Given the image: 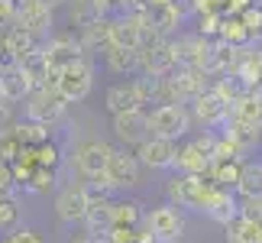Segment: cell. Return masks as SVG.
I'll list each match as a JSON object with an SVG mask.
<instances>
[{"label": "cell", "mask_w": 262, "mask_h": 243, "mask_svg": "<svg viewBox=\"0 0 262 243\" xmlns=\"http://www.w3.org/2000/svg\"><path fill=\"white\" fill-rule=\"evenodd\" d=\"M253 4H259V0H227V10H224V13H233V16H239L243 10H249Z\"/></svg>", "instance_id": "cell-39"}, {"label": "cell", "mask_w": 262, "mask_h": 243, "mask_svg": "<svg viewBox=\"0 0 262 243\" xmlns=\"http://www.w3.org/2000/svg\"><path fill=\"white\" fill-rule=\"evenodd\" d=\"M188 114H191V120L204 124V130H220L227 124V117H230V104L217 94L214 88H207V91H201V94L191 100Z\"/></svg>", "instance_id": "cell-9"}, {"label": "cell", "mask_w": 262, "mask_h": 243, "mask_svg": "<svg viewBox=\"0 0 262 243\" xmlns=\"http://www.w3.org/2000/svg\"><path fill=\"white\" fill-rule=\"evenodd\" d=\"M7 130L13 133V139L19 146H29V149L46 143V139H52V127H42V124H36V120H16V124H10Z\"/></svg>", "instance_id": "cell-27"}, {"label": "cell", "mask_w": 262, "mask_h": 243, "mask_svg": "<svg viewBox=\"0 0 262 243\" xmlns=\"http://www.w3.org/2000/svg\"><path fill=\"white\" fill-rule=\"evenodd\" d=\"M114 136L120 139V146L136 149L146 136H152V133H149V114H146L143 107L114 114Z\"/></svg>", "instance_id": "cell-12"}, {"label": "cell", "mask_w": 262, "mask_h": 243, "mask_svg": "<svg viewBox=\"0 0 262 243\" xmlns=\"http://www.w3.org/2000/svg\"><path fill=\"white\" fill-rule=\"evenodd\" d=\"M36 46H42V43H36V39L29 36L23 26H16V23L0 33V52H4L7 58H13V62H19V58H23L29 49H36Z\"/></svg>", "instance_id": "cell-21"}, {"label": "cell", "mask_w": 262, "mask_h": 243, "mask_svg": "<svg viewBox=\"0 0 262 243\" xmlns=\"http://www.w3.org/2000/svg\"><path fill=\"white\" fill-rule=\"evenodd\" d=\"M104 107L110 110V117H114V114H123V110L143 107V100H139V91H136V81H133V78L114 81V85L107 88V94H104Z\"/></svg>", "instance_id": "cell-17"}, {"label": "cell", "mask_w": 262, "mask_h": 243, "mask_svg": "<svg viewBox=\"0 0 262 243\" xmlns=\"http://www.w3.org/2000/svg\"><path fill=\"white\" fill-rule=\"evenodd\" d=\"M23 104H26V120H36L42 127H55L58 120H65V107H68L52 85L33 88Z\"/></svg>", "instance_id": "cell-4"}, {"label": "cell", "mask_w": 262, "mask_h": 243, "mask_svg": "<svg viewBox=\"0 0 262 243\" xmlns=\"http://www.w3.org/2000/svg\"><path fill=\"white\" fill-rule=\"evenodd\" d=\"M107 13L100 10L97 0H68V23L75 29H84V26H94L97 19H104Z\"/></svg>", "instance_id": "cell-28"}, {"label": "cell", "mask_w": 262, "mask_h": 243, "mask_svg": "<svg viewBox=\"0 0 262 243\" xmlns=\"http://www.w3.org/2000/svg\"><path fill=\"white\" fill-rule=\"evenodd\" d=\"M110 46L139 49V16H133V13L110 16Z\"/></svg>", "instance_id": "cell-20"}, {"label": "cell", "mask_w": 262, "mask_h": 243, "mask_svg": "<svg viewBox=\"0 0 262 243\" xmlns=\"http://www.w3.org/2000/svg\"><path fill=\"white\" fill-rule=\"evenodd\" d=\"M143 220H146V230L159 243H172L185 234V217H181V211L175 205H159L149 214H143Z\"/></svg>", "instance_id": "cell-10"}, {"label": "cell", "mask_w": 262, "mask_h": 243, "mask_svg": "<svg viewBox=\"0 0 262 243\" xmlns=\"http://www.w3.org/2000/svg\"><path fill=\"white\" fill-rule=\"evenodd\" d=\"M259 162H262V159H259Z\"/></svg>", "instance_id": "cell-41"}, {"label": "cell", "mask_w": 262, "mask_h": 243, "mask_svg": "<svg viewBox=\"0 0 262 243\" xmlns=\"http://www.w3.org/2000/svg\"><path fill=\"white\" fill-rule=\"evenodd\" d=\"M168 46H172V58L175 68H201V72H210V55H214V43L210 39L194 36H168Z\"/></svg>", "instance_id": "cell-6"}, {"label": "cell", "mask_w": 262, "mask_h": 243, "mask_svg": "<svg viewBox=\"0 0 262 243\" xmlns=\"http://www.w3.org/2000/svg\"><path fill=\"white\" fill-rule=\"evenodd\" d=\"M110 243H139V234H136V227H120V224H114L104 234Z\"/></svg>", "instance_id": "cell-36"}, {"label": "cell", "mask_w": 262, "mask_h": 243, "mask_svg": "<svg viewBox=\"0 0 262 243\" xmlns=\"http://www.w3.org/2000/svg\"><path fill=\"white\" fill-rule=\"evenodd\" d=\"M239 23H243V29L249 33L253 43H262V4H253L249 10H243V13H239Z\"/></svg>", "instance_id": "cell-33"}, {"label": "cell", "mask_w": 262, "mask_h": 243, "mask_svg": "<svg viewBox=\"0 0 262 243\" xmlns=\"http://www.w3.org/2000/svg\"><path fill=\"white\" fill-rule=\"evenodd\" d=\"M19 72L26 75L29 81V88H42V85H52V78H49V65H46V52H42V46H36V49H29V52L19 58Z\"/></svg>", "instance_id": "cell-24"}, {"label": "cell", "mask_w": 262, "mask_h": 243, "mask_svg": "<svg viewBox=\"0 0 262 243\" xmlns=\"http://www.w3.org/2000/svg\"><path fill=\"white\" fill-rule=\"evenodd\" d=\"M236 198H262V162L259 159H243L236 175Z\"/></svg>", "instance_id": "cell-22"}, {"label": "cell", "mask_w": 262, "mask_h": 243, "mask_svg": "<svg viewBox=\"0 0 262 243\" xmlns=\"http://www.w3.org/2000/svg\"><path fill=\"white\" fill-rule=\"evenodd\" d=\"M29 91H33V88H29V81H26L23 72H19L16 62L0 65V104L16 107V104H23V100H26Z\"/></svg>", "instance_id": "cell-15"}, {"label": "cell", "mask_w": 262, "mask_h": 243, "mask_svg": "<svg viewBox=\"0 0 262 243\" xmlns=\"http://www.w3.org/2000/svg\"><path fill=\"white\" fill-rule=\"evenodd\" d=\"M52 88L58 91V97H62L65 104H78V100H84L91 91H94V65H91V58H81V62L62 68V72L55 75Z\"/></svg>", "instance_id": "cell-2"}, {"label": "cell", "mask_w": 262, "mask_h": 243, "mask_svg": "<svg viewBox=\"0 0 262 243\" xmlns=\"http://www.w3.org/2000/svg\"><path fill=\"white\" fill-rule=\"evenodd\" d=\"M104 68L110 75H126L133 78L139 72V49H120V46H107L104 49Z\"/></svg>", "instance_id": "cell-23"}, {"label": "cell", "mask_w": 262, "mask_h": 243, "mask_svg": "<svg viewBox=\"0 0 262 243\" xmlns=\"http://www.w3.org/2000/svg\"><path fill=\"white\" fill-rule=\"evenodd\" d=\"M227 230V243H259V224L246 217H233L230 224H224Z\"/></svg>", "instance_id": "cell-30"}, {"label": "cell", "mask_w": 262, "mask_h": 243, "mask_svg": "<svg viewBox=\"0 0 262 243\" xmlns=\"http://www.w3.org/2000/svg\"><path fill=\"white\" fill-rule=\"evenodd\" d=\"M110 211H114V224L120 227H139L143 220V208L136 201H110Z\"/></svg>", "instance_id": "cell-32"}, {"label": "cell", "mask_w": 262, "mask_h": 243, "mask_svg": "<svg viewBox=\"0 0 262 243\" xmlns=\"http://www.w3.org/2000/svg\"><path fill=\"white\" fill-rule=\"evenodd\" d=\"M52 10L46 0H16V16L13 23L23 26L36 43H46L52 36Z\"/></svg>", "instance_id": "cell-8"}, {"label": "cell", "mask_w": 262, "mask_h": 243, "mask_svg": "<svg viewBox=\"0 0 262 243\" xmlns=\"http://www.w3.org/2000/svg\"><path fill=\"white\" fill-rule=\"evenodd\" d=\"M146 16L152 19V26H156L162 36H172L175 29L185 23V16H181L172 4H168V7H152V10H146Z\"/></svg>", "instance_id": "cell-29"}, {"label": "cell", "mask_w": 262, "mask_h": 243, "mask_svg": "<svg viewBox=\"0 0 262 243\" xmlns=\"http://www.w3.org/2000/svg\"><path fill=\"white\" fill-rule=\"evenodd\" d=\"M133 153H136V159H139L143 169L165 172V169H172V162H175L178 143H175V139H165V136H146Z\"/></svg>", "instance_id": "cell-11"}, {"label": "cell", "mask_w": 262, "mask_h": 243, "mask_svg": "<svg viewBox=\"0 0 262 243\" xmlns=\"http://www.w3.org/2000/svg\"><path fill=\"white\" fill-rule=\"evenodd\" d=\"M13 16H16V0H0V33L13 26Z\"/></svg>", "instance_id": "cell-37"}, {"label": "cell", "mask_w": 262, "mask_h": 243, "mask_svg": "<svg viewBox=\"0 0 262 243\" xmlns=\"http://www.w3.org/2000/svg\"><path fill=\"white\" fill-rule=\"evenodd\" d=\"M175 68V58H172V46L159 43L152 49H139V72L136 75H149V78H162Z\"/></svg>", "instance_id": "cell-16"}, {"label": "cell", "mask_w": 262, "mask_h": 243, "mask_svg": "<svg viewBox=\"0 0 262 243\" xmlns=\"http://www.w3.org/2000/svg\"><path fill=\"white\" fill-rule=\"evenodd\" d=\"M207 166H210V159L201 153V149L191 143V139H188L185 146H178L175 162H172V169H175V172H181V175H204Z\"/></svg>", "instance_id": "cell-25"}, {"label": "cell", "mask_w": 262, "mask_h": 243, "mask_svg": "<svg viewBox=\"0 0 262 243\" xmlns=\"http://www.w3.org/2000/svg\"><path fill=\"white\" fill-rule=\"evenodd\" d=\"M104 175H107L110 185H114V191H126V188H139V185H143V166H139L136 153L126 149V146L110 149Z\"/></svg>", "instance_id": "cell-7"}, {"label": "cell", "mask_w": 262, "mask_h": 243, "mask_svg": "<svg viewBox=\"0 0 262 243\" xmlns=\"http://www.w3.org/2000/svg\"><path fill=\"white\" fill-rule=\"evenodd\" d=\"M0 243H42L33 230H13V234H7V240H0Z\"/></svg>", "instance_id": "cell-38"}, {"label": "cell", "mask_w": 262, "mask_h": 243, "mask_svg": "<svg viewBox=\"0 0 262 243\" xmlns=\"http://www.w3.org/2000/svg\"><path fill=\"white\" fill-rule=\"evenodd\" d=\"M100 10L110 16V13H123V7H126V0H97Z\"/></svg>", "instance_id": "cell-40"}, {"label": "cell", "mask_w": 262, "mask_h": 243, "mask_svg": "<svg viewBox=\"0 0 262 243\" xmlns=\"http://www.w3.org/2000/svg\"><path fill=\"white\" fill-rule=\"evenodd\" d=\"M230 117H236L239 124H246L249 130L262 133V88H253L239 100H233L230 104Z\"/></svg>", "instance_id": "cell-18"}, {"label": "cell", "mask_w": 262, "mask_h": 243, "mask_svg": "<svg viewBox=\"0 0 262 243\" xmlns=\"http://www.w3.org/2000/svg\"><path fill=\"white\" fill-rule=\"evenodd\" d=\"M239 217L262 224V198H239Z\"/></svg>", "instance_id": "cell-35"}, {"label": "cell", "mask_w": 262, "mask_h": 243, "mask_svg": "<svg viewBox=\"0 0 262 243\" xmlns=\"http://www.w3.org/2000/svg\"><path fill=\"white\" fill-rule=\"evenodd\" d=\"M214 188L217 185L207 181L204 175H181V172H175V175L165 181V198H168V205H175V208H188V211L204 214Z\"/></svg>", "instance_id": "cell-1"}, {"label": "cell", "mask_w": 262, "mask_h": 243, "mask_svg": "<svg viewBox=\"0 0 262 243\" xmlns=\"http://www.w3.org/2000/svg\"><path fill=\"white\" fill-rule=\"evenodd\" d=\"M84 211H88V195H84V185H65L62 191L55 195V214L62 224L75 227L84 220Z\"/></svg>", "instance_id": "cell-14"}, {"label": "cell", "mask_w": 262, "mask_h": 243, "mask_svg": "<svg viewBox=\"0 0 262 243\" xmlns=\"http://www.w3.org/2000/svg\"><path fill=\"white\" fill-rule=\"evenodd\" d=\"M110 201L114 198H104V201H88V211H84V234H107L114 227V211H110Z\"/></svg>", "instance_id": "cell-26"}, {"label": "cell", "mask_w": 262, "mask_h": 243, "mask_svg": "<svg viewBox=\"0 0 262 243\" xmlns=\"http://www.w3.org/2000/svg\"><path fill=\"white\" fill-rule=\"evenodd\" d=\"M19 220V208L13 195H0V230H13Z\"/></svg>", "instance_id": "cell-34"}, {"label": "cell", "mask_w": 262, "mask_h": 243, "mask_svg": "<svg viewBox=\"0 0 262 243\" xmlns=\"http://www.w3.org/2000/svg\"><path fill=\"white\" fill-rule=\"evenodd\" d=\"M204 214L210 220H217V224H230L233 217H239V198L233 188H214V195H210Z\"/></svg>", "instance_id": "cell-19"}, {"label": "cell", "mask_w": 262, "mask_h": 243, "mask_svg": "<svg viewBox=\"0 0 262 243\" xmlns=\"http://www.w3.org/2000/svg\"><path fill=\"white\" fill-rule=\"evenodd\" d=\"M149 114V133L152 136H165V139H185L191 130V114L188 104H156Z\"/></svg>", "instance_id": "cell-3"}, {"label": "cell", "mask_w": 262, "mask_h": 243, "mask_svg": "<svg viewBox=\"0 0 262 243\" xmlns=\"http://www.w3.org/2000/svg\"><path fill=\"white\" fill-rule=\"evenodd\" d=\"M42 52H46V65H49V78L52 81H55V75L62 72V68L88 58L81 43H78V33H52L42 43Z\"/></svg>", "instance_id": "cell-5"}, {"label": "cell", "mask_w": 262, "mask_h": 243, "mask_svg": "<svg viewBox=\"0 0 262 243\" xmlns=\"http://www.w3.org/2000/svg\"><path fill=\"white\" fill-rule=\"evenodd\" d=\"M55 178H58V172H55V169L36 166L33 172H29V178L23 181V188H26V191H33V195H46V191H52V188H55Z\"/></svg>", "instance_id": "cell-31"}, {"label": "cell", "mask_w": 262, "mask_h": 243, "mask_svg": "<svg viewBox=\"0 0 262 243\" xmlns=\"http://www.w3.org/2000/svg\"><path fill=\"white\" fill-rule=\"evenodd\" d=\"M110 143L104 139H81V143L75 146V169L81 172L84 178H94V175H104L107 169V159H110Z\"/></svg>", "instance_id": "cell-13"}]
</instances>
